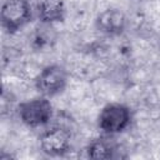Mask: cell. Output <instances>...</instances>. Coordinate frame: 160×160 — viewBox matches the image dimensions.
<instances>
[{"mask_svg": "<svg viewBox=\"0 0 160 160\" xmlns=\"http://www.w3.org/2000/svg\"><path fill=\"white\" fill-rule=\"evenodd\" d=\"M20 120L29 128L46 125L52 116V105L46 96H39L26 100L19 105Z\"/></svg>", "mask_w": 160, "mask_h": 160, "instance_id": "6da1fadb", "label": "cell"}, {"mask_svg": "<svg viewBox=\"0 0 160 160\" xmlns=\"http://www.w3.org/2000/svg\"><path fill=\"white\" fill-rule=\"evenodd\" d=\"M131 121L130 109L120 102L108 104L102 108L98 118L99 128L108 135H114L124 131Z\"/></svg>", "mask_w": 160, "mask_h": 160, "instance_id": "7a4b0ae2", "label": "cell"}, {"mask_svg": "<svg viewBox=\"0 0 160 160\" xmlns=\"http://www.w3.org/2000/svg\"><path fill=\"white\" fill-rule=\"evenodd\" d=\"M2 28L8 32H16L31 20L29 0H6L0 10Z\"/></svg>", "mask_w": 160, "mask_h": 160, "instance_id": "3957f363", "label": "cell"}, {"mask_svg": "<svg viewBox=\"0 0 160 160\" xmlns=\"http://www.w3.org/2000/svg\"><path fill=\"white\" fill-rule=\"evenodd\" d=\"M68 84L66 70L58 64L45 66L35 79L38 91L44 96H54L64 91Z\"/></svg>", "mask_w": 160, "mask_h": 160, "instance_id": "277c9868", "label": "cell"}, {"mask_svg": "<svg viewBox=\"0 0 160 160\" xmlns=\"http://www.w3.org/2000/svg\"><path fill=\"white\" fill-rule=\"evenodd\" d=\"M71 146V135L62 126H52L40 136V149L49 156H62Z\"/></svg>", "mask_w": 160, "mask_h": 160, "instance_id": "5b68a950", "label": "cell"}, {"mask_svg": "<svg viewBox=\"0 0 160 160\" xmlns=\"http://www.w3.org/2000/svg\"><path fill=\"white\" fill-rule=\"evenodd\" d=\"M96 29L106 35H120L126 28V16L119 9H106L95 20Z\"/></svg>", "mask_w": 160, "mask_h": 160, "instance_id": "8992f818", "label": "cell"}, {"mask_svg": "<svg viewBox=\"0 0 160 160\" xmlns=\"http://www.w3.org/2000/svg\"><path fill=\"white\" fill-rule=\"evenodd\" d=\"M39 19L42 22L52 24L60 22L65 19L64 0H41L38 6Z\"/></svg>", "mask_w": 160, "mask_h": 160, "instance_id": "52a82bcc", "label": "cell"}, {"mask_svg": "<svg viewBox=\"0 0 160 160\" xmlns=\"http://www.w3.org/2000/svg\"><path fill=\"white\" fill-rule=\"evenodd\" d=\"M116 144L112 141V139L101 136L98 139H94L89 142L86 148L88 156L91 159L98 160H105V159H112L116 152Z\"/></svg>", "mask_w": 160, "mask_h": 160, "instance_id": "ba28073f", "label": "cell"}]
</instances>
